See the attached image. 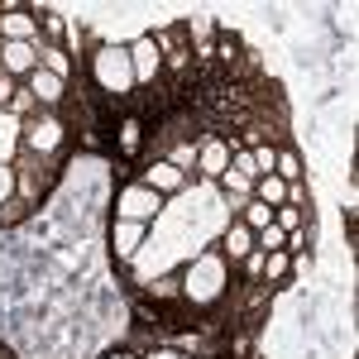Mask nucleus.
<instances>
[{
  "instance_id": "nucleus-12",
  "label": "nucleus",
  "mask_w": 359,
  "mask_h": 359,
  "mask_svg": "<svg viewBox=\"0 0 359 359\" xmlns=\"http://www.w3.org/2000/svg\"><path fill=\"white\" fill-rule=\"evenodd\" d=\"M216 249H221V259H225V264H245L249 254H254V230H249V225H240V221H230Z\"/></svg>"
},
{
  "instance_id": "nucleus-11",
  "label": "nucleus",
  "mask_w": 359,
  "mask_h": 359,
  "mask_svg": "<svg viewBox=\"0 0 359 359\" xmlns=\"http://www.w3.org/2000/svg\"><path fill=\"white\" fill-rule=\"evenodd\" d=\"M139 182L149 187V192H158L168 201V196H177L182 187H187V172H177V168L168 163V158H158V163H149L144 172H139Z\"/></svg>"
},
{
  "instance_id": "nucleus-1",
  "label": "nucleus",
  "mask_w": 359,
  "mask_h": 359,
  "mask_svg": "<svg viewBox=\"0 0 359 359\" xmlns=\"http://www.w3.org/2000/svg\"><path fill=\"white\" fill-rule=\"evenodd\" d=\"M91 82H96V91H106L111 101H125L135 91L139 82H135V67H130L125 43H101L91 53Z\"/></svg>"
},
{
  "instance_id": "nucleus-27",
  "label": "nucleus",
  "mask_w": 359,
  "mask_h": 359,
  "mask_svg": "<svg viewBox=\"0 0 359 359\" xmlns=\"http://www.w3.org/2000/svg\"><path fill=\"white\" fill-rule=\"evenodd\" d=\"M259 269H264V254H259V249H254V254H249V259H245V273L254 278V283H259Z\"/></svg>"
},
{
  "instance_id": "nucleus-20",
  "label": "nucleus",
  "mask_w": 359,
  "mask_h": 359,
  "mask_svg": "<svg viewBox=\"0 0 359 359\" xmlns=\"http://www.w3.org/2000/svg\"><path fill=\"white\" fill-rule=\"evenodd\" d=\"M34 15H39V29L48 34L43 43H62V34H67V25H62V15H57V10H34Z\"/></svg>"
},
{
  "instance_id": "nucleus-13",
  "label": "nucleus",
  "mask_w": 359,
  "mask_h": 359,
  "mask_svg": "<svg viewBox=\"0 0 359 359\" xmlns=\"http://www.w3.org/2000/svg\"><path fill=\"white\" fill-rule=\"evenodd\" d=\"M20 154H25V120L0 111V163H15Z\"/></svg>"
},
{
  "instance_id": "nucleus-10",
  "label": "nucleus",
  "mask_w": 359,
  "mask_h": 359,
  "mask_svg": "<svg viewBox=\"0 0 359 359\" xmlns=\"http://www.w3.org/2000/svg\"><path fill=\"white\" fill-rule=\"evenodd\" d=\"M225 168H230V144L216 135H206V139H196V177H221Z\"/></svg>"
},
{
  "instance_id": "nucleus-17",
  "label": "nucleus",
  "mask_w": 359,
  "mask_h": 359,
  "mask_svg": "<svg viewBox=\"0 0 359 359\" xmlns=\"http://www.w3.org/2000/svg\"><path fill=\"white\" fill-rule=\"evenodd\" d=\"M235 221H240V225H249V230L259 235L264 225H273V206H264V201H254V196H249L245 206L235 211Z\"/></svg>"
},
{
  "instance_id": "nucleus-18",
  "label": "nucleus",
  "mask_w": 359,
  "mask_h": 359,
  "mask_svg": "<svg viewBox=\"0 0 359 359\" xmlns=\"http://www.w3.org/2000/svg\"><path fill=\"white\" fill-rule=\"evenodd\" d=\"M168 163L177 168V172H187V177H196V144L192 139H177V144L168 149Z\"/></svg>"
},
{
  "instance_id": "nucleus-30",
  "label": "nucleus",
  "mask_w": 359,
  "mask_h": 359,
  "mask_svg": "<svg viewBox=\"0 0 359 359\" xmlns=\"http://www.w3.org/2000/svg\"><path fill=\"white\" fill-rule=\"evenodd\" d=\"M0 359H15V355H10V350H5V345H0Z\"/></svg>"
},
{
  "instance_id": "nucleus-29",
  "label": "nucleus",
  "mask_w": 359,
  "mask_h": 359,
  "mask_svg": "<svg viewBox=\"0 0 359 359\" xmlns=\"http://www.w3.org/2000/svg\"><path fill=\"white\" fill-rule=\"evenodd\" d=\"M101 359H135L130 350H111V355H101Z\"/></svg>"
},
{
  "instance_id": "nucleus-2",
  "label": "nucleus",
  "mask_w": 359,
  "mask_h": 359,
  "mask_svg": "<svg viewBox=\"0 0 359 359\" xmlns=\"http://www.w3.org/2000/svg\"><path fill=\"white\" fill-rule=\"evenodd\" d=\"M221 292H225V259H221V249H206L192 269L182 273V297H192V302H216Z\"/></svg>"
},
{
  "instance_id": "nucleus-7",
  "label": "nucleus",
  "mask_w": 359,
  "mask_h": 359,
  "mask_svg": "<svg viewBox=\"0 0 359 359\" xmlns=\"http://www.w3.org/2000/svg\"><path fill=\"white\" fill-rule=\"evenodd\" d=\"M144 240H149V225L139 221H111V254L115 264L125 269V264H135V254L144 249Z\"/></svg>"
},
{
  "instance_id": "nucleus-19",
  "label": "nucleus",
  "mask_w": 359,
  "mask_h": 359,
  "mask_svg": "<svg viewBox=\"0 0 359 359\" xmlns=\"http://www.w3.org/2000/svg\"><path fill=\"white\" fill-rule=\"evenodd\" d=\"M273 172L283 177V182H302V158H297V149H278Z\"/></svg>"
},
{
  "instance_id": "nucleus-16",
  "label": "nucleus",
  "mask_w": 359,
  "mask_h": 359,
  "mask_svg": "<svg viewBox=\"0 0 359 359\" xmlns=\"http://www.w3.org/2000/svg\"><path fill=\"white\" fill-rule=\"evenodd\" d=\"M39 67L67 82V72H72V57H67V48H62V43H43V39H39Z\"/></svg>"
},
{
  "instance_id": "nucleus-5",
  "label": "nucleus",
  "mask_w": 359,
  "mask_h": 359,
  "mask_svg": "<svg viewBox=\"0 0 359 359\" xmlns=\"http://www.w3.org/2000/svg\"><path fill=\"white\" fill-rule=\"evenodd\" d=\"M125 53H130V67H135V82L139 86L158 82V72H163V53H158L154 34H139L135 43H125Z\"/></svg>"
},
{
  "instance_id": "nucleus-21",
  "label": "nucleus",
  "mask_w": 359,
  "mask_h": 359,
  "mask_svg": "<svg viewBox=\"0 0 359 359\" xmlns=\"http://www.w3.org/2000/svg\"><path fill=\"white\" fill-rule=\"evenodd\" d=\"M249 158H254V177H264V172H273L278 149H273V144H254V149H249Z\"/></svg>"
},
{
  "instance_id": "nucleus-23",
  "label": "nucleus",
  "mask_w": 359,
  "mask_h": 359,
  "mask_svg": "<svg viewBox=\"0 0 359 359\" xmlns=\"http://www.w3.org/2000/svg\"><path fill=\"white\" fill-rule=\"evenodd\" d=\"M139 130H144L139 120H120V154H125V158L139 154Z\"/></svg>"
},
{
  "instance_id": "nucleus-15",
  "label": "nucleus",
  "mask_w": 359,
  "mask_h": 359,
  "mask_svg": "<svg viewBox=\"0 0 359 359\" xmlns=\"http://www.w3.org/2000/svg\"><path fill=\"white\" fill-rule=\"evenodd\" d=\"M254 201H264V206H287V182L278 177V172H264V177H254Z\"/></svg>"
},
{
  "instance_id": "nucleus-3",
  "label": "nucleus",
  "mask_w": 359,
  "mask_h": 359,
  "mask_svg": "<svg viewBox=\"0 0 359 359\" xmlns=\"http://www.w3.org/2000/svg\"><path fill=\"white\" fill-rule=\"evenodd\" d=\"M67 149V125H62V115L53 111H39L25 120V154H34V158H57Z\"/></svg>"
},
{
  "instance_id": "nucleus-26",
  "label": "nucleus",
  "mask_w": 359,
  "mask_h": 359,
  "mask_svg": "<svg viewBox=\"0 0 359 359\" xmlns=\"http://www.w3.org/2000/svg\"><path fill=\"white\" fill-rule=\"evenodd\" d=\"M144 359H187V355H182L177 345H158V350H149Z\"/></svg>"
},
{
  "instance_id": "nucleus-6",
  "label": "nucleus",
  "mask_w": 359,
  "mask_h": 359,
  "mask_svg": "<svg viewBox=\"0 0 359 359\" xmlns=\"http://www.w3.org/2000/svg\"><path fill=\"white\" fill-rule=\"evenodd\" d=\"M0 43H39V15L25 5L0 10Z\"/></svg>"
},
{
  "instance_id": "nucleus-4",
  "label": "nucleus",
  "mask_w": 359,
  "mask_h": 359,
  "mask_svg": "<svg viewBox=\"0 0 359 359\" xmlns=\"http://www.w3.org/2000/svg\"><path fill=\"white\" fill-rule=\"evenodd\" d=\"M158 211H163V196L149 192L139 177H135V182H125V187L115 192V221H139V225H149Z\"/></svg>"
},
{
  "instance_id": "nucleus-14",
  "label": "nucleus",
  "mask_w": 359,
  "mask_h": 359,
  "mask_svg": "<svg viewBox=\"0 0 359 359\" xmlns=\"http://www.w3.org/2000/svg\"><path fill=\"white\" fill-rule=\"evenodd\" d=\"M287 278H292V254H287V249H273V254H264L259 283H264V287H283Z\"/></svg>"
},
{
  "instance_id": "nucleus-28",
  "label": "nucleus",
  "mask_w": 359,
  "mask_h": 359,
  "mask_svg": "<svg viewBox=\"0 0 359 359\" xmlns=\"http://www.w3.org/2000/svg\"><path fill=\"white\" fill-rule=\"evenodd\" d=\"M221 57H235V34H221Z\"/></svg>"
},
{
  "instance_id": "nucleus-25",
  "label": "nucleus",
  "mask_w": 359,
  "mask_h": 359,
  "mask_svg": "<svg viewBox=\"0 0 359 359\" xmlns=\"http://www.w3.org/2000/svg\"><path fill=\"white\" fill-rule=\"evenodd\" d=\"M15 91H20V82H15V77H5V72H0V111H5V106H10V101H15Z\"/></svg>"
},
{
  "instance_id": "nucleus-24",
  "label": "nucleus",
  "mask_w": 359,
  "mask_h": 359,
  "mask_svg": "<svg viewBox=\"0 0 359 359\" xmlns=\"http://www.w3.org/2000/svg\"><path fill=\"white\" fill-rule=\"evenodd\" d=\"M5 111L15 115V120H29V115H39V106H34V96L25 91V82H20V91H15V101H10Z\"/></svg>"
},
{
  "instance_id": "nucleus-8",
  "label": "nucleus",
  "mask_w": 359,
  "mask_h": 359,
  "mask_svg": "<svg viewBox=\"0 0 359 359\" xmlns=\"http://www.w3.org/2000/svg\"><path fill=\"white\" fill-rule=\"evenodd\" d=\"M0 72L25 82L39 72V43H0Z\"/></svg>"
},
{
  "instance_id": "nucleus-9",
  "label": "nucleus",
  "mask_w": 359,
  "mask_h": 359,
  "mask_svg": "<svg viewBox=\"0 0 359 359\" xmlns=\"http://www.w3.org/2000/svg\"><path fill=\"white\" fill-rule=\"evenodd\" d=\"M25 91L34 96V106H39V111H53V115H57V106H62V96H67V82L39 67L34 77H25Z\"/></svg>"
},
{
  "instance_id": "nucleus-22",
  "label": "nucleus",
  "mask_w": 359,
  "mask_h": 359,
  "mask_svg": "<svg viewBox=\"0 0 359 359\" xmlns=\"http://www.w3.org/2000/svg\"><path fill=\"white\" fill-rule=\"evenodd\" d=\"M20 196V177H15V163H0V211Z\"/></svg>"
}]
</instances>
